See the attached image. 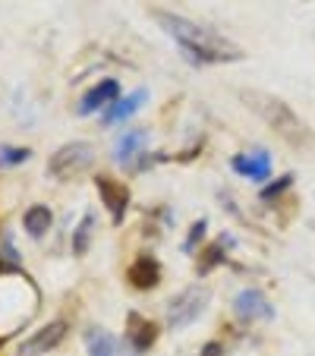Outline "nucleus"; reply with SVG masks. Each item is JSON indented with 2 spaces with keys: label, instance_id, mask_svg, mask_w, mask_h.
Returning a JSON list of instances; mask_svg holds the SVG:
<instances>
[{
  "label": "nucleus",
  "instance_id": "1",
  "mask_svg": "<svg viewBox=\"0 0 315 356\" xmlns=\"http://www.w3.org/2000/svg\"><path fill=\"white\" fill-rule=\"evenodd\" d=\"M152 19L158 22L168 38H174L180 44V51L186 54V60L199 63V67H211V63H236L243 60V51L234 47L227 38L215 32V29L202 26V22H193L189 16L170 13V10H152Z\"/></svg>",
  "mask_w": 315,
  "mask_h": 356
},
{
  "label": "nucleus",
  "instance_id": "10",
  "mask_svg": "<svg viewBox=\"0 0 315 356\" xmlns=\"http://www.w3.org/2000/svg\"><path fill=\"white\" fill-rule=\"evenodd\" d=\"M154 341H158V325H154L152 318L139 316V312H129L127 316V343H129V350H133L136 356H142L154 347Z\"/></svg>",
  "mask_w": 315,
  "mask_h": 356
},
{
  "label": "nucleus",
  "instance_id": "16",
  "mask_svg": "<svg viewBox=\"0 0 315 356\" xmlns=\"http://www.w3.org/2000/svg\"><path fill=\"white\" fill-rule=\"evenodd\" d=\"M234 243H236V240H234L230 234H221L215 243H211V246L205 249V252H202V259H199V265H195V271H199V275H208L211 268H218V265L224 262V249H230Z\"/></svg>",
  "mask_w": 315,
  "mask_h": 356
},
{
  "label": "nucleus",
  "instance_id": "3",
  "mask_svg": "<svg viewBox=\"0 0 315 356\" xmlns=\"http://www.w3.org/2000/svg\"><path fill=\"white\" fill-rule=\"evenodd\" d=\"M95 164V145L92 142H67L47 158V177L67 183V180H76L82 177L88 168Z\"/></svg>",
  "mask_w": 315,
  "mask_h": 356
},
{
  "label": "nucleus",
  "instance_id": "9",
  "mask_svg": "<svg viewBox=\"0 0 315 356\" xmlns=\"http://www.w3.org/2000/svg\"><path fill=\"white\" fill-rule=\"evenodd\" d=\"M230 168L236 170L240 177L252 183H265L271 177V155L265 148H255V152H243V155L230 158Z\"/></svg>",
  "mask_w": 315,
  "mask_h": 356
},
{
  "label": "nucleus",
  "instance_id": "13",
  "mask_svg": "<svg viewBox=\"0 0 315 356\" xmlns=\"http://www.w3.org/2000/svg\"><path fill=\"white\" fill-rule=\"evenodd\" d=\"M145 142H148L145 129H127V133L117 139V145H114V161L123 164V168L136 164V158L145 155V152H142V148H145Z\"/></svg>",
  "mask_w": 315,
  "mask_h": 356
},
{
  "label": "nucleus",
  "instance_id": "18",
  "mask_svg": "<svg viewBox=\"0 0 315 356\" xmlns=\"http://www.w3.org/2000/svg\"><path fill=\"white\" fill-rule=\"evenodd\" d=\"M29 158H32V148L0 145V168H16V164H26Z\"/></svg>",
  "mask_w": 315,
  "mask_h": 356
},
{
  "label": "nucleus",
  "instance_id": "8",
  "mask_svg": "<svg viewBox=\"0 0 315 356\" xmlns=\"http://www.w3.org/2000/svg\"><path fill=\"white\" fill-rule=\"evenodd\" d=\"M67 337V322H51L45 325V328H38L32 337H26V341L19 343V356H41V353H51V350L57 347V343Z\"/></svg>",
  "mask_w": 315,
  "mask_h": 356
},
{
  "label": "nucleus",
  "instance_id": "17",
  "mask_svg": "<svg viewBox=\"0 0 315 356\" xmlns=\"http://www.w3.org/2000/svg\"><path fill=\"white\" fill-rule=\"evenodd\" d=\"M92 234H95V215L88 211V215H82L79 227H76L73 234V252L76 256H86L88 246H92Z\"/></svg>",
  "mask_w": 315,
  "mask_h": 356
},
{
  "label": "nucleus",
  "instance_id": "2",
  "mask_svg": "<svg viewBox=\"0 0 315 356\" xmlns=\"http://www.w3.org/2000/svg\"><path fill=\"white\" fill-rule=\"evenodd\" d=\"M240 101L252 111V114H259L261 123H265L271 133L281 136L287 145L300 148V145H306V142L312 139L306 120H302V117L296 114L284 98H277V95L261 92V88H240Z\"/></svg>",
  "mask_w": 315,
  "mask_h": 356
},
{
  "label": "nucleus",
  "instance_id": "14",
  "mask_svg": "<svg viewBox=\"0 0 315 356\" xmlns=\"http://www.w3.org/2000/svg\"><path fill=\"white\" fill-rule=\"evenodd\" d=\"M51 224H54V215H51L47 205H32V209H26V215H22V227H26L29 236H35V240H41V236L51 230Z\"/></svg>",
  "mask_w": 315,
  "mask_h": 356
},
{
  "label": "nucleus",
  "instance_id": "21",
  "mask_svg": "<svg viewBox=\"0 0 315 356\" xmlns=\"http://www.w3.org/2000/svg\"><path fill=\"white\" fill-rule=\"evenodd\" d=\"M199 356H230V353H227V347H224L221 341H208L205 347H202Z\"/></svg>",
  "mask_w": 315,
  "mask_h": 356
},
{
  "label": "nucleus",
  "instance_id": "4",
  "mask_svg": "<svg viewBox=\"0 0 315 356\" xmlns=\"http://www.w3.org/2000/svg\"><path fill=\"white\" fill-rule=\"evenodd\" d=\"M208 302H211V290H208L205 284H193V287L180 290V293L168 302V328L170 331L189 328L193 322L202 318V312L208 309Z\"/></svg>",
  "mask_w": 315,
  "mask_h": 356
},
{
  "label": "nucleus",
  "instance_id": "19",
  "mask_svg": "<svg viewBox=\"0 0 315 356\" xmlns=\"http://www.w3.org/2000/svg\"><path fill=\"white\" fill-rule=\"evenodd\" d=\"M293 180H296L293 174H284V177H277V183H271V186H261L259 199H261V202H271V199H277V195H281V193H287V189L293 186Z\"/></svg>",
  "mask_w": 315,
  "mask_h": 356
},
{
  "label": "nucleus",
  "instance_id": "7",
  "mask_svg": "<svg viewBox=\"0 0 315 356\" xmlns=\"http://www.w3.org/2000/svg\"><path fill=\"white\" fill-rule=\"evenodd\" d=\"M95 186H98L101 193V202L108 205L111 211V221L114 224H123V218H127V209H129V189L123 186V183L111 180V177H95Z\"/></svg>",
  "mask_w": 315,
  "mask_h": 356
},
{
  "label": "nucleus",
  "instance_id": "11",
  "mask_svg": "<svg viewBox=\"0 0 315 356\" xmlns=\"http://www.w3.org/2000/svg\"><path fill=\"white\" fill-rule=\"evenodd\" d=\"M145 101H148V92H145V88H136V92L127 95V98H117L114 104H111V108L101 114V123H104V127H117V123H127L133 114H139Z\"/></svg>",
  "mask_w": 315,
  "mask_h": 356
},
{
  "label": "nucleus",
  "instance_id": "22",
  "mask_svg": "<svg viewBox=\"0 0 315 356\" xmlns=\"http://www.w3.org/2000/svg\"><path fill=\"white\" fill-rule=\"evenodd\" d=\"M312 230H315V224H312Z\"/></svg>",
  "mask_w": 315,
  "mask_h": 356
},
{
  "label": "nucleus",
  "instance_id": "20",
  "mask_svg": "<svg viewBox=\"0 0 315 356\" xmlns=\"http://www.w3.org/2000/svg\"><path fill=\"white\" fill-rule=\"evenodd\" d=\"M205 230H208V221H205V218L193 221V227H189V236H186V243H183V249H186V252H195V246L205 240Z\"/></svg>",
  "mask_w": 315,
  "mask_h": 356
},
{
  "label": "nucleus",
  "instance_id": "6",
  "mask_svg": "<svg viewBox=\"0 0 315 356\" xmlns=\"http://www.w3.org/2000/svg\"><path fill=\"white\" fill-rule=\"evenodd\" d=\"M117 98H120V82L117 79H101L82 95V101H79V108L76 111H79V117H92V114H98V111H108Z\"/></svg>",
  "mask_w": 315,
  "mask_h": 356
},
{
  "label": "nucleus",
  "instance_id": "15",
  "mask_svg": "<svg viewBox=\"0 0 315 356\" xmlns=\"http://www.w3.org/2000/svg\"><path fill=\"white\" fill-rule=\"evenodd\" d=\"M86 343H88V356H120V341L101 328H88Z\"/></svg>",
  "mask_w": 315,
  "mask_h": 356
},
{
  "label": "nucleus",
  "instance_id": "12",
  "mask_svg": "<svg viewBox=\"0 0 315 356\" xmlns=\"http://www.w3.org/2000/svg\"><path fill=\"white\" fill-rule=\"evenodd\" d=\"M127 281L133 284L136 290H154L161 284V265L154 256H139L133 259V265L127 268Z\"/></svg>",
  "mask_w": 315,
  "mask_h": 356
},
{
  "label": "nucleus",
  "instance_id": "5",
  "mask_svg": "<svg viewBox=\"0 0 315 356\" xmlns=\"http://www.w3.org/2000/svg\"><path fill=\"white\" fill-rule=\"evenodd\" d=\"M234 312L243 322H268L275 318V306L268 302V296L261 293L259 287H246L234 296Z\"/></svg>",
  "mask_w": 315,
  "mask_h": 356
}]
</instances>
